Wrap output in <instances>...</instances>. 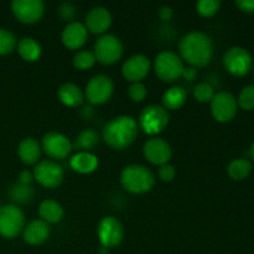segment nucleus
<instances>
[{
	"mask_svg": "<svg viewBox=\"0 0 254 254\" xmlns=\"http://www.w3.org/2000/svg\"><path fill=\"white\" fill-rule=\"evenodd\" d=\"M99 143L98 133L93 129H84L78 135L76 136L74 141L72 143V148L77 149L78 151H88L93 150Z\"/></svg>",
	"mask_w": 254,
	"mask_h": 254,
	"instance_id": "26",
	"label": "nucleus"
},
{
	"mask_svg": "<svg viewBox=\"0 0 254 254\" xmlns=\"http://www.w3.org/2000/svg\"><path fill=\"white\" fill-rule=\"evenodd\" d=\"M12 14L22 24H35L44 16L45 4L41 0H14Z\"/></svg>",
	"mask_w": 254,
	"mask_h": 254,
	"instance_id": "14",
	"label": "nucleus"
},
{
	"mask_svg": "<svg viewBox=\"0 0 254 254\" xmlns=\"http://www.w3.org/2000/svg\"><path fill=\"white\" fill-rule=\"evenodd\" d=\"M154 69L163 82H174L183 77L184 61L179 55L171 51H163L156 56L154 62Z\"/></svg>",
	"mask_w": 254,
	"mask_h": 254,
	"instance_id": "4",
	"label": "nucleus"
},
{
	"mask_svg": "<svg viewBox=\"0 0 254 254\" xmlns=\"http://www.w3.org/2000/svg\"><path fill=\"white\" fill-rule=\"evenodd\" d=\"M169 119V112L163 106L150 104L139 116V128L148 135H156L168 127Z\"/></svg>",
	"mask_w": 254,
	"mask_h": 254,
	"instance_id": "5",
	"label": "nucleus"
},
{
	"mask_svg": "<svg viewBox=\"0 0 254 254\" xmlns=\"http://www.w3.org/2000/svg\"><path fill=\"white\" fill-rule=\"evenodd\" d=\"M57 96L62 104L71 108L79 107L84 101V93L77 84L67 82L64 83L57 91Z\"/></svg>",
	"mask_w": 254,
	"mask_h": 254,
	"instance_id": "21",
	"label": "nucleus"
},
{
	"mask_svg": "<svg viewBox=\"0 0 254 254\" xmlns=\"http://www.w3.org/2000/svg\"><path fill=\"white\" fill-rule=\"evenodd\" d=\"M129 97L133 99L134 102H141L145 99L146 97V87L144 86L141 82H136V83H133L130 87H129Z\"/></svg>",
	"mask_w": 254,
	"mask_h": 254,
	"instance_id": "34",
	"label": "nucleus"
},
{
	"mask_svg": "<svg viewBox=\"0 0 254 254\" xmlns=\"http://www.w3.org/2000/svg\"><path fill=\"white\" fill-rule=\"evenodd\" d=\"M17 155L25 165L36 164L41 156V146H40L39 141L35 140L34 138H25L24 140L20 141L19 148H17Z\"/></svg>",
	"mask_w": 254,
	"mask_h": 254,
	"instance_id": "22",
	"label": "nucleus"
},
{
	"mask_svg": "<svg viewBox=\"0 0 254 254\" xmlns=\"http://www.w3.org/2000/svg\"><path fill=\"white\" fill-rule=\"evenodd\" d=\"M180 59L193 68H201L211 62L213 57V42L208 35L201 31H191L179 44Z\"/></svg>",
	"mask_w": 254,
	"mask_h": 254,
	"instance_id": "1",
	"label": "nucleus"
},
{
	"mask_svg": "<svg viewBox=\"0 0 254 254\" xmlns=\"http://www.w3.org/2000/svg\"><path fill=\"white\" fill-rule=\"evenodd\" d=\"M138 124L130 116H118L111 119L103 129V139L112 149L122 150L134 143L138 135Z\"/></svg>",
	"mask_w": 254,
	"mask_h": 254,
	"instance_id": "2",
	"label": "nucleus"
},
{
	"mask_svg": "<svg viewBox=\"0 0 254 254\" xmlns=\"http://www.w3.org/2000/svg\"><path fill=\"white\" fill-rule=\"evenodd\" d=\"M24 212L16 205L0 207V235L5 238H15L24 231Z\"/></svg>",
	"mask_w": 254,
	"mask_h": 254,
	"instance_id": "7",
	"label": "nucleus"
},
{
	"mask_svg": "<svg viewBox=\"0 0 254 254\" xmlns=\"http://www.w3.org/2000/svg\"><path fill=\"white\" fill-rule=\"evenodd\" d=\"M96 62H97V60H96V56H94L93 52L87 51V50L78 51L73 56V66L76 67L77 69H81V71L92 68Z\"/></svg>",
	"mask_w": 254,
	"mask_h": 254,
	"instance_id": "29",
	"label": "nucleus"
},
{
	"mask_svg": "<svg viewBox=\"0 0 254 254\" xmlns=\"http://www.w3.org/2000/svg\"><path fill=\"white\" fill-rule=\"evenodd\" d=\"M150 60L145 55H134V56L129 57L122 67V73H123L124 78L129 82H140L144 77L150 71Z\"/></svg>",
	"mask_w": 254,
	"mask_h": 254,
	"instance_id": "16",
	"label": "nucleus"
},
{
	"mask_svg": "<svg viewBox=\"0 0 254 254\" xmlns=\"http://www.w3.org/2000/svg\"><path fill=\"white\" fill-rule=\"evenodd\" d=\"M39 213L42 221L46 223H59L61 222L64 216V211L62 206L55 200H45L40 203Z\"/></svg>",
	"mask_w": 254,
	"mask_h": 254,
	"instance_id": "24",
	"label": "nucleus"
},
{
	"mask_svg": "<svg viewBox=\"0 0 254 254\" xmlns=\"http://www.w3.org/2000/svg\"><path fill=\"white\" fill-rule=\"evenodd\" d=\"M32 180H34V174L30 173L29 170H24L19 174V178H17V184L20 185H31Z\"/></svg>",
	"mask_w": 254,
	"mask_h": 254,
	"instance_id": "38",
	"label": "nucleus"
},
{
	"mask_svg": "<svg viewBox=\"0 0 254 254\" xmlns=\"http://www.w3.org/2000/svg\"><path fill=\"white\" fill-rule=\"evenodd\" d=\"M35 191L31 186L26 185H20V184H15L10 188L9 196L14 202L21 203V205H25V203H29L30 201L34 198Z\"/></svg>",
	"mask_w": 254,
	"mask_h": 254,
	"instance_id": "28",
	"label": "nucleus"
},
{
	"mask_svg": "<svg viewBox=\"0 0 254 254\" xmlns=\"http://www.w3.org/2000/svg\"><path fill=\"white\" fill-rule=\"evenodd\" d=\"M158 15H159V17H160L161 21H170L174 16L173 7L169 6V5H163V6L159 9Z\"/></svg>",
	"mask_w": 254,
	"mask_h": 254,
	"instance_id": "37",
	"label": "nucleus"
},
{
	"mask_svg": "<svg viewBox=\"0 0 254 254\" xmlns=\"http://www.w3.org/2000/svg\"><path fill=\"white\" fill-rule=\"evenodd\" d=\"M213 96H215V89L207 82H201V83L196 84L193 88V97L200 103H208L212 101Z\"/></svg>",
	"mask_w": 254,
	"mask_h": 254,
	"instance_id": "31",
	"label": "nucleus"
},
{
	"mask_svg": "<svg viewBox=\"0 0 254 254\" xmlns=\"http://www.w3.org/2000/svg\"><path fill=\"white\" fill-rule=\"evenodd\" d=\"M42 150L49 158L55 160L66 159L72 151V143L66 135L57 131H51L42 138Z\"/></svg>",
	"mask_w": 254,
	"mask_h": 254,
	"instance_id": "13",
	"label": "nucleus"
},
{
	"mask_svg": "<svg viewBox=\"0 0 254 254\" xmlns=\"http://www.w3.org/2000/svg\"><path fill=\"white\" fill-rule=\"evenodd\" d=\"M97 233H98L102 247L108 250V248L118 247L121 245L124 238V227L118 218L113 216H107L102 218L99 222Z\"/></svg>",
	"mask_w": 254,
	"mask_h": 254,
	"instance_id": "10",
	"label": "nucleus"
},
{
	"mask_svg": "<svg viewBox=\"0 0 254 254\" xmlns=\"http://www.w3.org/2000/svg\"><path fill=\"white\" fill-rule=\"evenodd\" d=\"M59 14L64 20H72L76 16V7L71 2H62L60 5Z\"/></svg>",
	"mask_w": 254,
	"mask_h": 254,
	"instance_id": "36",
	"label": "nucleus"
},
{
	"mask_svg": "<svg viewBox=\"0 0 254 254\" xmlns=\"http://www.w3.org/2000/svg\"><path fill=\"white\" fill-rule=\"evenodd\" d=\"M250 155H251V158H252L254 160V141H253L252 145H251V148H250Z\"/></svg>",
	"mask_w": 254,
	"mask_h": 254,
	"instance_id": "41",
	"label": "nucleus"
},
{
	"mask_svg": "<svg viewBox=\"0 0 254 254\" xmlns=\"http://www.w3.org/2000/svg\"><path fill=\"white\" fill-rule=\"evenodd\" d=\"M223 64L231 74L237 77L246 76L253 64L252 56L246 49L240 46L231 47L223 55Z\"/></svg>",
	"mask_w": 254,
	"mask_h": 254,
	"instance_id": "11",
	"label": "nucleus"
},
{
	"mask_svg": "<svg viewBox=\"0 0 254 254\" xmlns=\"http://www.w3.org/2000/svg\"><path fill=\"white\" fill-rule=\"evenodd\" d=\"M183 77L186 79V81L191 82L197 77V71H196V68H193V67H188V68L184 69Z\"/></svg>",
	"mask_w": 254,
	"mask_h": 254,
	"instance_id": "40",
	"label": "nucleus"
},
{
	"mask_svg": "<svg viewBox=\"0 0 254 254\" xmlns=\"http://www.w3.org/2000/svg\"><path fill=\"white\" fill-rule=\"evenodd\" d=\"M121 184L128 192L140 195L153 189L155 178L146 166L133 164L123 169L121 174Z\"/></svg>",
	"mask_w": 254,
	"mask_h": 254,
	"instance_id": "3",
	"label": "nucleus"
},
{
	"mask_svg": "<svg viewBox=\"0 0 254 254\" xmlns=\"http://www.w3.org/2000/svg\"><path fill=\"white\" fill-rule=\"evenodd\" d=\"M114 91V83L107 74H97L92 77L86 86L87 101L91 104H104L111 99Z\"/></svg>",
	"mask_w": 254,
	"mask_h": 254,
	"instance_id": "9",
	"label": "nucleus"
},
{
	"mask_svg": "<svg viewBox=\"0 0 254 254\" xmlns=\"http://www.w3.org/2000/svg\"><path fill=\"white\" fill-rule=\"evenodd\" d=\"M112 25V14L103 6H94L87 12L86 25L87 30L92 34H104Z\"/></svg>",
	"mask_w": 254,
	"mask_h": 254,
	"instance_id": "18",
	"label": "nucleus"
},
{
	"mask_svg": "<svg viewBox=\"0 0 254 254\" xmlns=\"http://www.w3.org/2000/svg\"><path fill=\"white\" fill-rule=\"evenodd\" d=\"M175 168L170 164H165V165L160 166V169H159V178L164 183H171L175 179Z\"/></svg>",
	"mask_w": 254,
	"mask_h": 254,
	"instance_id": "35",
	"label": "nucleus"
},
{
	"mask_svg": "<svg viewBox=\"0 0 254 254\" xmlns=\"http://www.w3.org/2000/svg\"><path fill=\"white\" fill-rule=\"evenodd\" d=\"M99 160L97 155L88 151H78L69 159V166L78 174H91L97 170Z\"/></svg>",
	"mask_w": 254,
	"mask_h": 254,
	"instance_id": "20",
	"label": "nucleus"
},
{
	"mask_svg": "<svg viewBox=\"0 0 254 254\" xmlns=\"http://www.w3.org/2000/svg\"><path fill=\"white\" fill-rule=\"evenodd\" d=\"M88 37V30L84 24L79 21H72L64 26L61 34L62 42L69 50H78L86 44Z\"/></svg>",
	"mask_w": 254,
	"mask_h": 254,
	"instance_id": "17",
	"label": "nucleus"
},
{
	"mask_svg": "<svg viewBox=\"0 0 254 254\" xmlns=\"http://www.w3.org/2000/svg\"><path fill=\"white\" fill-rule=\"evenodd\" d=\"M186 99H188V92L180 86L170 87L165 93L163 94V107L166 111H176V109L181 108L185 104Z\"/></svg>",
	"mask_w": 254,
	"mask_h": 254,
	"instance_id": "23",
	"label": "nucleus"
},
{
	"mask_svg": "<svg viewBox=\"0 0 254 254\" xmlns=\"http://www.w3.org/2000/svg\"><path fill=\"white\" fill-rule=\"evenodd\" d=\"M24 241L30 246H40L50 237V226L42 220H34L24 228Z\"/></svg>",
	"mask_w": 254,
	"mask_h": 254,
	"instance_id": "19",
	"label": "nucleus"
},
{
	"mask_svg": "<svg viewBox=\"0 0 254 254\" xmlns=\"http://www.w3.org/2000/svg\"><path fill=\"white\" fill-rule=\"evenodd\" d=\"M237 103L240 104L241 108L246 109V111L254 109V84L246 86L241 91Z\"/></svg>",
	"mask_w": 254,
	"mask_h": 254,
	"instance_id": "33",
	"label": "nucleus"
},
{
	"mask_svg": "<svg viewBox=\"0 0 254 254\" xmlns=\"http://www.w3.org/2000/svg\"><path fill=\"white\" fill-rule=\"evenodd\" d=\"M210 103L213 118L221 123H227V122L232 121L237 113L238 103L233 94H231L230 92L215 93Z\"/></svg>",
	"mask_w": 254,
	"mask_h": 254,
	"instance_id": "12",
	"label": "nucleus"
},
{
	"mask_svg": "<svg viewBox=\"0 0 254 254\" xmlns=\"http://www.w3.org/2000/svg\"><path fill=\"white\" fill-rule=\"evenodd\" d=\"M236 5L243 12H254V0H237Z\"/></svg>",
	"mask_w": 254,
	"mask_h": 254,
	"instance_id": "39",
	"label": "nucleus"
},
{
	"mask_svg": "<svg viewBox=\"0 0 254 254\" xmlns=\"http://www.w3.org/2000/svg\"><path fill=\"white\" fill-rule=\"evenodd\" d=\"M143 154L146 160L154 165H165L173 155L171 146L166 140L161 138H151L145 141L143 146Z\"/></svg>",
	"mask_w": 254,
	"mask_h": 254,
	"instance_id": "15",
	"label": "nucleus"
},
{
	"mask_svg": "<svg viewBox=\"0 0 254 254\" xmlns=\"http://www.w3.org/2000/svg\"><path fill=\"white\" fill-rule=\"evenodd\" d=\"M94 56L102 64H113L123 56V44L117 36L104 34L94 44Z\"/></svg>",
	"mask_w": 254,
	"mask_h": 254,
	"instance_id": "6",
	"label": "nucleus"
},
{
	"mask_svg": "<svg viewBox=\"0 0 254 254\" xmlns=\"http://www.w3.org/2000/svg\"><path fill=\"white\" fill-rule=\"evenodd\" d=\"M251 171H252V164H251L250 160L245 158L235 159L233 161H231L227 168V173L230 178L237 181L247 178L251 174Z\"/></svg>",
	"mask_w": 254,
	"mask_h": 254,
	"instance_id": "27",
	"label": "nucleus"
},
{
	"mask_svg": "<svg viewBox=\"0 0 254 254\" xmlns=\"http://www.w3.org/2000/svg\"><path fill=\"white\" fill-rule=\"evenodd\" d=\"M16 45V37L12 32L5 29H0V56L11 54Z\"/></svg>",
	"mask_w": 254,
	"mask_h": 254,
	"instance_id": "30",
	"label": "nucleus"
},
{
	"mask_svg": "<svg viewBox=\"0 0 254 254\" xmlns=\"http://www.w3.org/2000/svg\"><path fill=\"white\" fill-rule=\"evenodd\" d=\"M220 0H200L196 4V11L203 17H211L220 10Z\"/></svg>",
	"mask_w": 254,
	"mask_h": 254,
	"instance_id": "32",
	"label": "nucleus"
},
{
	"mask_svg": "<svg viewBox=\"0 0 254 254\" xmlns=\"http://www.w3.org/2000/svg\"><path fill=\"white\" fill-rule=\"evenodd\" d=\"M34 179L46 189H56L62 184L64 171L55 160H42L34 169Z\"/></svg>",
	"mask_w": 254,
	"mask_h": 254,
	"instance_id": "8",
	"label": "nucleus"
},
{
	"mask_svg": "<svg viewBox=\"0 0 254 254\" xmlns=\"http://www.w3.org/2000/svg\"><path fill=\"white\" fill-rule=\"evenodd\" d=\"M17 52L22 60L27 62H35L41 56V45L32 37H24L17 44Z\"/></svg>",
	"mask_w": 254,
	"mask_h": 254,
	"instance_id": "25",
	"label": "nucleus"
}]
</instances>
